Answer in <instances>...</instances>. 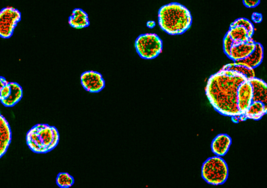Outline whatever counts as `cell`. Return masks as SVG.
Instances as JSON below:
<instances>
[{
    "instance_id": "cell-8",
    "label": "cell",
    "mask_w": 267,
    "mask_h": 188,
    "mask_svg": "<svg viewBox=\"0 0 267 188\" xmlns=\"http://www.w3.org/2000/svg\"><path fill=\"white\" fill-rule=\"evenodd\" d=\"M81 83L86 92L93 94L100 93L106 86L103 75L93 71L83 73L81 76Z\"/></svg>"
},
{
    "instance_id": "cell-7",
    "label": "cell",
    "mask_w": 267,
    "mask_h": 188,
    "mask_svg": "<svg viewBox=\"0 0 267 188\" xmlns=\"http://www.w3.org/2000/svg\"><path fill=\"white\" fill-rule=\"evenodd\" d=\"M227 33L233 41L247 42L252 39L255 27L249 19L239 18L231 24Z\"/></svg>"
},
{
    "instance_id": "cell-4",
    "label": "cell",
    "mask_w": 267,
    "mask_h": 188,
    "mask_svg": "<svg viewBox=\"0 0 267 188\" xmlns=\"http://www.w3.org/2000/svg\"><path fill=\"white\" fill-rule=\"evenodd\" d=\"M203 179L213 186L223 185L229 177V167L222 157L214 156L204 162L202 166Z\"/></svg>"
},
{
    "instance_id": "cell-10",
    "label": "cell",
    "mask_w": 267,
    "mask_h": 188,
    "mask_svg": "<svg viewBox=\"0 0 267 188\" xmlns=\"http://www.w3.org/2000/svg\"><path fill=\"white\" fill-rule=\"evenodd\" d=\"M256 43L253 39L247 42L233 41L229 58L234 62L243 60L255 50Z\"/></svg>"
},
{
    "instance_id": "cell-19",
    "label": "cell",
    "mask_w": 267,
    "mask_h": 188,
    "mask_svg": "<svg viewBox=\"0 0 267 188\" xmlns=\"http://www.w3.org/2000/svg\"><path fill=\"white\" fill-rule=\"evenodd\" d=\"M74 183V177L68 173H60L57 175L56 184L60 188H70Z\"/></svg>"
},
{
    "instance_id": "cell-26",
    "label": "cell",
    "mask_w": 267,
    "mask_h": 188,
    "mask_svg": "<svg viewBox=\"0 0 267 188\" xmlns=\"http://www.w3.org/2000/svg\"><path fill=\"white\" fill-rule=\"evenodd\" d=\"M156 26V23L155 21H148L147 23V27L148 28L152 29Z\"/></svg>"
},
{
    "instance_id": "cell-20",
    "label": "cell",
    "mask_w": 267,
    "mask_h": 188,
    "mask_svg": "<svg viewBox=\"0 0 267 188\" xmlns=\"http://www.w3.org/2000/svg\"><path fill=\"white\" fill-rule=\"evenodd\" d=\"M232 40L227 33L224 36L223 41V48L225 54L228 57L230 56V48L232 46Z\"/></svg>"
},
{
    "instance_id": "cell-3",
    "label": "cell",
    "mask_w": 267,
    "mask_h": 188,
    "mask_svg": "<svg viewBox=\"0 0 267 188\" xmlns=\"http://www.w3.org/2000/svg\"><path fill=\"white\" fill-rule=\"evenodd\" d=\"M26 143L29 149L37 154L52 151L60 141L56 128L46 124H38L33 127L26 135Z\"/></svg>"
},
{
    "instance_id": "cell-5",
    "label": "cell",
    "mask_w": 267,
    "mask_h": 188,
    "mask_svg": "<svg viewBox=\"0 0 267 188\" xmlns=\"http://www.w3.org/2000/svg\"><path fill=\"white\" fill-rule=\"evenodd\" d=\"M135 47L137 54L142 58L153 59L161 53L163 42L156 34H145L137 38Z\"/></svg>"
},
{
    "instance_id": "cell-27",
    "label": "cell",
    "mask_w": 267,
    "mask_h": 188,
    "mask_svg": "<svg viewBox=\"0 0 267 188\" xmlns=\"http://www.w3.org/2000/svg\"><path fill=\"white\" fill-rule=\"evenodd\" d=\"M247 120V119L244 115H242L240 116V122H244Z\"/></svg>"
},
{
    "instance_id": "cell-16",
    "label": "cell",
    "mask_w": 267,
    "mask_h": 188,
    "mask_svg": "<svg viewBox=\"0 0 267 188\" xmlns=\"http://www.w3.org/2000/svg\"><path fill=\"white\" fill-rule=\"evenodd\" d=\"M267 113V106L261 102L253 101L244 115L247 120L250 119V120L258 121L261 120Z\"/></svg>"
},
{
    "instance_id": "cell-12",
    "label": "cell",
    "mask_w": 267,
    "mask_h": 188,
    "mask_svg": "<svg viewBox=\"0 0 267 188\" xmlns=\"http://www.w3.org/2000/svg\"><path fill=\"white\" fill-rule=\"evenodd\" d=\"M12 141V131L6 118L0 113V158L6 152Z\"/></svg>"
},
{
    "instance_id": "cell-23",
    "label": "cell",
    "mask_w": 267,
    "mask_h": 188,
    "mask_svg": "<svg viewBox=\"0 0 267 188\" xmlns=\"http://www.w3.org/2000/svg\"><path fill=\"white\" fill-rule=\"evenodd\" d=\"M252 20L256 24H259L262 22V14L257 12H254L252 15Z\"/></svg>"
},
{
    "instance_id": "cell-13",
    "label": "cell",
    "mask_w": 267,
    "mask_h": 188,
    "mask_svg": "<svg viewBox=\"0 0 267 188\" xmlns=\"http://www.w3.org/2000/svg\"><path fill=\"white\" fill-rule=\"evenodd\" d=\"M253 91V101L263 103L267 106V85L262 79L254 77L249 79Z\"/></svg>"
},
{
    "instance_id": "cell-18",
    "label": "cell",
    "mask_w": 267,
    "mask_h": 188,
    "mask_svg": "<svg viewBox=\"0 0 267 188\" xmlns=\"http://www.w3.org/2000/svg\"><path fill=\"white\" fill-rule=\"evenodd\" d=\"M221 69L238 72L245 76L247 79L255 77L254 69L240 62H233L226 64Z\"/></svg>"
},
{
    "instance_id": "cell-22",
    "label": "cell",
    "mask_w": 267,
    "mask_h": 188,
    "mask_svg": "<svg viewBox=\"0 0 267 188\" xmlns=\"http://www.w3.org/2000/svg\"><path fill=\"white\" fill-rule=\"evenodd\" d=\"M243 3L245 6L248 8H254L259 6L261 3L260 0L251 1V0H243Z\"/></svg>"
},
{
    "instance_id": "cell-6",
    "label": "cell",
    "mask_w": 267,
    "mask_h": 188,
    "mask_svg": "<svg viewBox=\"0 0 267 188\" xmlns=\"http://www.w3.org/2000/svg\"><path fill=\"white\" fill-rule=\"evenodd\" d=\"M21 19L22 14L17 9L11 6L2 8L0 11V37L11 38Z\"/></svg>"
},
{
    "instance_id": "cell-14",
    "label": "cell",
    "mask_w": 267,
    "mask_h": 188,
    "mask_svg": "<svg viewBox=\"0 0 267 188\" xmlns=\"http://www.w3.org/2000/svg\"><path fill=\"white\" fill-rule=\"evenodd\" d=\"M68 24L72 28L82 29L90 26V22L87 13L82 8H76L68 17Z\"/></svg>"
},
{
    "instance_id": "cell-17",
    "label": "cell",
    "mask_w": 267,
    "mask_h": 188,
    "mask_svg": "<svg viewBox=\"0 0 267 188\" xmlns=\"http://www.w3.org/2000/svg\"><path fill=\"white\" fill-rule=\"evenodd\" d=\"M9 84L11 88V93L5 100L1 102L6 107H11L21 100L23 96V91L22 87L18 83L9 82Z\"/></svg>"
},
{
    "instance_id": "cell-2",
    "label": "cell",
    "mask_w": 267,
    "mask_h": 188,
    "mask_svg": "<svg viewBox=\"0 0 267 188\" xmlns=\"http://www.w3.org/2000/svg\"><path fill=\"white\" fill-rule=\"evenodd\" d=\"M192 23L190 10L179 3L164 5L158 12V24L163 31L170 35L183 34L190 29Z\"/></svg>"
},
{
    "instance_id": "cell-1",
    "label": "cell",
    "mask_w": 267,
    "mask_h": 188,
    "mask_svg": "<svg viewBox=\"0 0 267 188\" xmlns=\"http://www.w3.org/2000/svg\"><path fill=\"white\" fill-rule=\"evenodd\" d=\"M246 79L241 73L222 69L211 76L205 94L217 113L231 117L241 115L237 107V91Z\"/></svg>"
},
{
    "instance_id": "cell-9",
    "label": "cell",
    "mask_w": 267,
    "mask_h": 188,
    "mask_svg": "<svg viewBox=\"0 0 267 188\" xmlns=\"http://www.w3.org/2000/svg\"><path fill=\"white\" fill-rule=\"evenodd\" d=\"M253 102V87L249 79H246L237 91V107L241 115H244Z\"/></svg>"
},
{
    "instance_id": "cell-25",
    "label": "cell",
    "mask_w": 267,
    "mask_h": 188,
    "mask_svg": "<svg viewBox=\"0 0 267 188\" xmlns=\"http://www.w3.org/2000/svg\"><path fill=\"white\" fill-rule=\"evenodd\" d=\"M240 116H236L231 117L232 121L234 123H235V124L239 123L240 122Z\"/></svg>"
},
{
    "instance_id": "cell-11",
    "label": "cell",
    "mask_w": 267,
    "mask_h": 188,
    "mask_svg": "<svg viewBox=\"0 0 267 188\" xmlns=\"http://www.w3.org/2000/svg\"><path fill=\"white\" fill-rule=\"evenodd\" d=\"M232 141L231 137L226 134L217 135L211 144L212 152L215 156L223 157L228 152Z\"/></svg>"
},
{
    "instance_id": "cell-24",
    "label": "cell",
    "mask_w": 267,
    "mask_h": 188,
    "mask_svg": "<svg viewBox=\"0 0 267 188\" xmlns=\"http://www.w3.org/2000/svg\"><path fill=\"white\" fill-rule=\"evenodd\" d=\"M9 82L7 81L5 78L0 76V93H1V91L3 88Z\"/></svg>"
},
{
    "instance_id": "cell-21",
    "label": "cell",
    "mask_w": 267,
    "mask_h": 188,
    "mask_svg": "<svg viewBox=\"0 0 267 188\" xmlns=\"http://www.w3.org/2000/svg\"><path fill=\"white\" fill-rule=\"evenodd\" d=\"M11 88L9 82L3 88L0 93V101L5 100L10 94Z\"/></svg>"
},
{
    "instance_id": "cell-15",
    "label": "cell",
    "mask_w": 267,
    "mask_h": 188,
    "mask_svg": "<svg viewBox=\"0 0 267 188\" xmlns=\"http://www.w3.org/2000/svg\"><path fill=\"white\" fill-rule=\"evenodd\" d=\"M264 47L260 43H256L255 50L248 57L243 60L235 62L242 63L247 66L254 69L259 66L262 63L264 59Z\"/></svg>"
}]
</instances>
